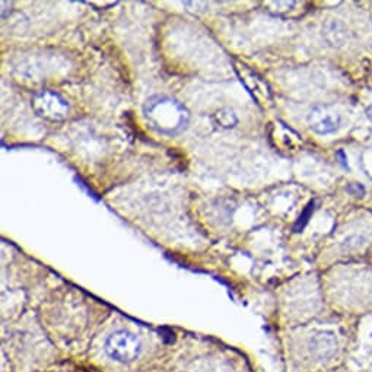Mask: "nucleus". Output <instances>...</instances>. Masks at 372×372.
I'll return each mask as SVG.
<instances>
[{
	"label": "nucleus",
	"mask_w": 372,
	"mask_h": 372,
	"mask_svg": "<svg viewBox=\"0 0 372 372\" xmlns=\"http://www.w3.org/2000/svg\"><path fill=\"white\" fill-rule=\"evenodd\" d=\"M149 127L164 136H176L187 127L190 114L180 101L166 95L150 97L144 107Z\"/></svg>",
	"instance_id": "obj_1"
},
{
	"label": "nucleus",
	"mask_w": 372,
	"mask_h": 372,
	"mask_svg": "<svg viewBox=\"0 0 372 372\" xmlns=\"http://www.w3.org/2000/svg\"><path fill=\"white\" fill-rule=\"evenodd\" d=\"M36 114L47 121H63L69 114L68 101L54 91H40L31 100Z\"/></svg>",
	"instance_id": "obj_2"
},
{
	"label": "nucleus",
	"mask_w": 372,
	"mask_h": 372,
	"mask_svg": "<svg viewBox=\"0 0 372 372\" xmlns=\"http://www.w3.org/2000/svg\"><path fill=\"white\" fill-rule=\"evenodd\" d=\"M142 350L141 340L133 333L120 330L108 336L105 340V352L111 359L118 362H130L136 359Z\"/></svg>",
	"instance_id": "obj_3"
},
{
	"label": "nucleus",
	"mask_w": 372,
	"mask_h": 372,
	"mask_svg": "<svg viewBox=\"0 0 372 372\" xmlns=\"http://www.w3.org/2000/svg\"><path fill=\"white\" fill-rule=\"evenodd\" d=\"M308 124L317 134H332L339 130L342 117L329 105H316L308 114Z\"/></svg>",
	"instance_id": "obj_4"
},
{
	"label": "nucleus",
	"mask_w": 372,
	"mask_h": 372,
	"mask_svg": "<svg viewBox=\"0 0 372 372\" xmlns=\"http://www.w3.org/2000/svg\"><path fill=\"white\" fill-rule=\"evenodd\" d=\"M339 349V342L333 333L330 332H320L313 336L309 342V350L313 356L318 361L332 359Z\"/></svg>",
	"instance_id": "obj_5"
},
{
	"label": "nucleus",
	"mask_w": 372,
	"mask_h": 372,
	"mask_svg": "<svg viewBox=\"0 0 372 372\" xmlns=\"http://www.w3.org/2000/svg\"><path fill=\"white\" fill-rule=\"evenodd\" d=\"M213 120L216 121V124H219V126L224 127V129L234 127V126H237V123H238V118L234 114V111L228 110V108H224V110L216 111L213 114Z\"/></svg>",
	"instance_id": "obj_6"
},
{
	"label": "nucleus",
	"mask_w": 372,
	"mask_h": 372,
	"mask_svg": "<svg viewBox=\"0 0 372 372\" xmlns=\"http://www.w3.org/2000/svg\"><path fill=\"white\" fill-rule=\"evenodd\" d=\"M313 208H314V203H309L308 206H307V210H305V213L301 216V218H300V221H298V224H297V226H295V229L300 232V229H302L304 226H305V224L308 222V219L307 218H309V215H311V210H313Z\"/></svg>",
	"instance_id": "obj_7"
},
{
	"label": "nucleus",
	"mask_w": 372,
	"mask_h": 372,
	"mask_svg": "<svg viewBox=\"0 0 372 372\" xmlns=\"http://www.w3.org/2000/svg\"><path fill=\"white\" fill-rule=\"evenodd\" d=\"M348 192L352 193L355 197H362L364 193H365V189L362 187L361 184H352L348 187Z\"/></svg>",
	"instance_id": "obj_8"
},
{
	"label": "nucleus",
	"mask_w": 372,
	"mask_h": 372,
	"mask_svg": "<svg viewBox=\"0 0 372 372\" xmlns=\"http://www.w3.org/2000/svg\"><path fill=\"white\" fill-rule=\"evenodd\" d=\"M366 117L371 120V123H372V104L366 108Z\"/></svg>",
	"instance_id": "obj_9"
}]
</instances>
